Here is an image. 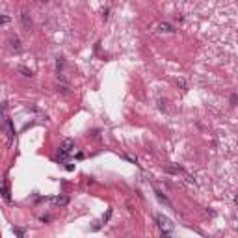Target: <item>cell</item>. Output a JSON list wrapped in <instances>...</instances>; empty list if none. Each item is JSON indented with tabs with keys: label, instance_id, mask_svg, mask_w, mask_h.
<instances>
[{
	"label": "cell",
	"instance_id": "6da1fadb",
	"mask_svg": "<svg viewBox=\"0 0 238 238\" xmlns=\"http://www.w3.org/2000/svg\"><path fill=\"white\" fill-rule=\"evenodd\" d=\"M4 130L7 132V138H9V140L15 138V128H13V123H11L9 117H4Z\"/></svg>",
	"mask_w": 238,
	"mask_h": 238
},
{
	"label": "cell",
	"instance_id": "7a4b0ae2",
	"mask_svg": "<svg viewBox=\"0 0 238 238\" xmlns=\"http://www.w3.org/2000/svg\"><path fill=\"white\" fill-rule=\"evenodd\" d=\"M156 221H158V225H160L162 231H169V229H171V225H173L171 221H169L166 216H162V214H158V216H156Z\"/></svg>",
	"mask_w": 238,
	"mask_h": 238
},
{
	"label": "cell",
	"instance_id": "3957f363",
	"mask_svg": "<svg viewBox=\"0 0 238 238\" xmlns=\"http://www.w3.org/2000/svg\"><path fill=\"white\" fill-rule=\"evenodd\" d=\"M21 22H22V28H24L26 32H30V28H32V19H30V15L26 13V11H22V13H21Z\"/></svg>",
	"mask_w": 238,
	"mask_h": 238
},
{
	"label": "cell",
	"instance_id": "277c9868",
	"mask_svg": "<svg viewBox=\"0 0 238 238\" xmlns=\"http://www.w3.org/2000/svg\"><path fill=\"white\" fill-rule=\"evenodd\" d=\"M60 149H62V151H65V153H71V151L74 149V141L71 140V138H67V140H63V141H62Z\"/></svg>",
	"mask_w": 238,
	"mask_h": 238
},
{
	"label": "cell",
	"instance_id": "5b68a950",
	"mask_svg": "<svg viewBox=\"0 0 238 238\" xmlns=\"http://www.w3.org/2000/svg\"><path fill=\"white\" fill-rule=\"evenodd\" d=\"M154 193H156V197H158V199H160V201H162V203H164V205H168V207H169V208H173V205H171V201H169V199H168V197H166V195H164V193H162V192H160V190H158V188H154Z\"/></svg>",
	"mask_w": 238,
	"mask_h": 238
},
{
	"label": "cell",
	"instance_id": "8992f818",
	"mask_svg": "<svg viewBox=\"0 0 238 238\" xmlns=\"http://www.w3.org/2000/svg\"><path fill=\"white\" fill-rule=\"evenodd\" d=\"M2 197L6 201H9L11 197H9V182L7 181H4V186H2Z\"/></svg>",
	"mask_w": 238,
	"mask_h": 238
},
{
	"label": "cell",
	"instance_id": "52a82bcc",
	"mask_svg": "<svg viewBox=\"0 0 238 238\" xmlns=\"http://www.w3.org/2000/svg\"><path fill=\"white\" fill-rule=\"evenodd\" d=\"M67 203H69V197H65V195H62V197H54V205H56V207H65Z\"/></svg>",
	"mask_w": 238,
	"mask_h": 238
},
{
	"label": "cell",
	"instance_id": "ba28073f",
	"mask_svg": "<svg viewBox=\"0 0 238 238\" xmlns=\"http://www.w3.org/2000/svg\"><path fill=\"white\" fill-rule=\"evenodd\" d=\"M162 32H175V28H173L169 22H160V26H158Z\"/></svg>",
	"mask_w": 238,
	"mask_h": 238
},
{
	"label": "cell",
	"instance_id": "9c48e42d",
	"mask_svg": "<svg viewBox=\"0 0 238 238\" xmlns=\"http://www.w3.org/2000/svg\"><path fill=\"white\" fill-rule=\"evenodd\" d=\"M13 233H15V235H17L19 238H24V235H26V231H24L22 227H15V229H13Z\"/></svg>",
	"mask_w": 238,
	"mask_h": 238
},
{
	"label": "cell",
	"instance_id": "30bf717a",
	"mask_svg": "<svg viewBox=\"0 0 238 238\" xmlns=\"http://www.w3.org/2000/svg\"><path fill=\"white\" fill-rule=\"evenodd\" d=\"M11 47H13L15 50H21V41H19L17 37H11Z\"/></svg>",
	"mask_w": 238,
	"mask_h": 238
},
{
	"label": "cell",
	"instance_id": "8fae6325",
	"mask_svg": "<svg viewBox=\"0 0 238 238\" xmlns=\"http://www.w3.org/2000/svg\"><path fill=\"white\" fill-rule=\"evenodd\" d=\"M19 71H21V73L24 74V76H32V74H34L30 69H26V67H19Z\"/></svg>",
	"mask_w": 238,
	"mask_h": 238
},
{
	"label": "cell",
	"instance_id": "7c38bea8",
	"mask_svg": "<svg viewBox=\"0 0 238 238\" xmlns=\"http://www.w3.org/2000/svg\"><path fill=\"white\" fill-rule=\"evenodd\" d=\"M110 216H112V210H108V212H106V216L102 218V220H104V221H108V220H110Z\"/></svg>",
	"mask_w": 238,
	"mask_h": 238
},
{
	"label": "cell",
	"instance_id": "4fadbf2b",
	"mask_svg": "<svg viewBox=\"0 0 238 238\" xmlns=\"http://www.w3.org/2000/svg\"><path fill=\"white\" fill-rule=\"evenodd\" d=\"M178 86H181V88L186 91V82H184V80H178Z\"/></svg>",
	"mask_w": 238,
	"mask_h": 238
},
{
	"label": "cell",
	"instance_id": "5bb4252c",
	"mask_svg": "<svg viewBox=\"0 0 238 238\" xmlns=\"http://www.w3.org/2000/svg\"><path fill=\"white\" fill-rule=\"evenodd\" d=\"M236 101H238V97H236V95H231V102H233V104H235Z\"/></svg>",
	"mask_w": 238,
	"mask_h": 238
},
{
	"label": "cell",
	"instance_id": "9a60e30c",
	"mask_svg": "<svg viewBox=\"0 0 238 238\" xmlns=\"http://www.w3.org/2000/svg\"><path fill=\"white\" fill-rule=\"evenodd\" d=\"M235 203H236V205H238V195H236V197H235Z\"/></svg>",
	"mask_w": 238,
	"mask_h": 238
}]
</instances>
